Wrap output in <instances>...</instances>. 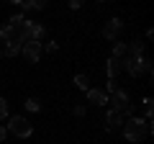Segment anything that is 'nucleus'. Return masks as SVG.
<instances>
[{
  "instance_id": "obj_18",
  "label": "nucleus",
  "mask_w": 154,
  "mask_h": 144,
  "mask_svg": "<svg viewBox=\"0 0 154 144\" xmlns=\"http://www.w3.org/2000/svg\"><path fill=\"white\" fill-rule=\"evenodd\" d=\"M23 105H26V111H31V113L41 111V100H38V98H26V103H23Z\"/></svg>"
},
{
  "instance_id": "obj_24",
  "label": "nucleus",
  "mask_w": 154,
  "mask_h": 144,
  "mask_svg": "<svg viewBox=\"0 0 154 144\" xmlns=\"http://www.w3.org/2000/svg\"><path fill=\"white\" fill-rule=\"evenodd\" d=\"M144 75H152V62L144 59Z\"/></svg>"
},
{
  "instance_id": "obj_22",
  "label": "nucleus",
  "mask_w": 154,
  "mask_h": 144,
  "mask_svg": "<svg viewBox=\"0 0 154 144\" xmlns=\"http://www.w3.org/2000/svg\"><path fill=\"white\" fill-rule=\"evenodd\" d=\"M75 116H77V118L85 116V105H75Z\"/></svg>"
},
{
  "instance_id": "obj_25",
  "label": "nucleus",
  "mask_w": 154,
  "mask_h": 144,
  "mask_svg": "<svg viewBox=\"0 0 154 144\" xmlns=\"http://www.w3.org/2000/svg\"><path fill=\"white\" fill-rule=\"evenodd\" d=\"M5 136H8V131H5V126H0V142H5Z\"/></svg>"
},
{
  "instance_id": "obj_16",
  "label": "nucleus",
  "mask_w": 154,
  "mask_h": 144,
  "mask_svg": "<svg viewBox=\"0 0 154 144\" xmlns=\"http://www.w3.org/2000/svg\"><path fill=\"white\" fill-rule=\"evenodd\" d=\"M110 57H113V59H123V57H126V44H123V41H116Z\"/></svg>"
},
{
  "instance_id": "obj_19",
  "label": "nucleus",
  "mask_w": 154,
  "mask_h": 144,
  "mask_svg": "<svg viewBox=\"0 0 154 144\" xmlns=\"http://www.w3.org/2000/svg\"><path fill=\"white\" fill-rule=\"evenodd\" d=\"M11 118V113H8V100L0 95V121H8Z\"/></svg>"
},
{
  "instance_id": "obj_26",
  "label": "nucleus",
  "mask_w": 154,
  "mask_h": 144,
  "mask_svg": "<svg viewBox=\"0 0 154 144\" xmlns=\"http://www.w3.org/2000/svg\"><path fill=\"white\" fill-rule=\"evenodd\" d=\"M0 57H3V44H0Z\"/></svg>"
},
{
  "instance_id": "obj_21",
  "label": "nucleus",
  "mask_w": 154,
  "mask_h": 144,
  "mask_svg": "<svg viewBox=\"0 0 154 144\" xmlns=\"http://www.w3.org/2000/svg\"><path fill=\"white\" fill-rule=\"evenodd\" d=\"M41 49L49 52V54H54V52L59 49V44H57V41H46V44H41Z\"/></svg>"
},
{
  "instance_id": "obj_10",
  "label": "nucleus",
  "mask_w": 154,
  "mask_h": 144,
  "mask_svg": "<svg viewBox=\"0 0 154 144\" xmlns=\"http://www.w3.org/2000/svg\"><path fill=\"white\" fill-rule=\"evenodd\" d=\"M105 72H108V80H116V77L123 72L121 59H113V57H108V62H105Z\"/></svg>"
},
{
  "instance_id": "obj_11",
  "label": "nucleus",
  "mask_w": 154,
  "mask_h": 144,
  "mask_svg": "<svg viewBox=\"0 0 154 144\" xmlns=\"http://www.w3.org/2000/svg\"><path fill=\"white\" fill-rule=\"evenodd\" d=\"M13 5H18L21 11H41L46 8L44 0H13Z\"/></svg>"
},
{
  "instance_id": "obj_2",
  "label": "nucleus",
  "mask_w": 154,
  "mask_h": 144,
  "mask_svg": "<svg viewBox=\"0 0 154 144\" xmlns=\"http://www.w3.org/2000/svg\"><path fill=\"white\" fill-rule=\"evenodd\" d=\"M108 103H110V111H116V113H121L123 118L126 116H134V103H131V98H128V93L126 90H118V93H113L108 98Z\"/></svg>"
},
{
  "instance_id": "obj_8",
  "label": "nucleus",
  "mask_w": 154,
  "mask_h": 144,
  "mask_svg": "<svg viewBox=\"0 0 154 144\" xmlns=\"http://www.w3.org/2000/svg\"><path fill=\"white\" fill-rule=\"evenodd\" d=\"M0 44H23L21 36H18V31L11 26V23H5V26H0Z\"/></svg>"
},
{
  "instance_id": "obj_5",
  "label": "nucleus",
  "mask_w": 154,
  "mask_h": 144,
  "mask_svg": "<svg viewBox=\"0 0 154 144\" xmlns=\"http://www.w3.org/2000/svg\"><path fill=\"white\" fill-rule=\"evenodd\" d=\"M85 95H88V103L95 105V108H103V105H108V98H110V95L105 93L103 88H90Z\"/></svg>"
},
{
  "instance_id": "obj_20",
  "label": "nucleus",
  "mask_w": 154,
  "mask_h": 144,
  "mask_svg": "<svg viewBox=\"0 0 154 144\" xmlns=\"http://www.w3.org/2000/svg\"><path fill=\"white\" fill-rule=\"evenodd\" d=\"M105 93H108V95H113V93H118V90H121V88H118V80H108V85H105Z\"/></svg>"
},
{
  "instance_id": "obj_15",
  "label": "nucleus",
  "mask_w": 154,
  "mask_h": 144,
  "mask_svg": "<svg viewBox=\"0 0 154 144\" xmlns=\"http://www.w3.org/2000/svg\"><path fill=\"white\" fill-rule=\"evenodd\" d=\"M21 46L23 44H5L3 46V57H18L21 54Z\"/></svg>"
},
{
  "instance_id": "obj_3",
  "label": "nucleus",
  "mask_w": 154,
  "mask_h": 144,
  "mask_svg": "<svg viewBox=\"0 0 154 144\" xmlns=\"http://www.w3.org/2000/svg\"><path fill=\"white\" fill-rule=\"evenodd\" d=\"M5 131L13 134V136H18V139H28L33 134V126H31V121H28L26 116H11Z\"/></svg>"
},
{
  "instance_id": "obj_6",
  "label": "nucleus",
  "mask_w": 154,
  "mask_h": 144,
  "mask_svg": "<svg viewBox=\"0 0 154 144\" xmlns=\"http://www.w3.org/2000/svg\"><path fill=\"white\" fill-rule=\"evenodd\" d=\"M21 54L26 57L28 62H38V59H41V54H44V49H41L38 41H26V44L21 46Z\"/></svg>"
},
{
  "instance_id": "obj_1",
  "label": "nucleus",
  "mask_w": 154,
  "mask_h": 144,
  "mask_svg": "<svg viewBox=\"0 0 154 144\" xmlns=\"http://www.w3.org/2000/svg\"><path fill=\"white\" fill-rule=\"evenodd\" d=\"M121 131H123V136H126L128 142L139 144L149 131H152V121H146V118H141V116H131L128 121H123Z\"/></svg>"
},
{
  "instance_id": "obj_9",
  "label": "nucleus",
  "mask_w": 154,
  "mask_h": 144,
  "mask_svg": "<svg viewBox=\"0 0 154 144\" xmlns=\"http://www.w3.org/2000/svg\"><path fill=\"white\" fill-rule=\"evenodd\" d=\"M123 121H126V118H123L121 113H116V111H105V129H108V131L121 129V126H123Z\"/></svg>"
},
{
  "instance_id": "obj_4",
  "label": "nucleus",
  "mask_w": 154,
  "mask_h": 144,
  "mask_svg": "<svg viewBox=\"0 0 154 144\" xmlns=\"http://www.w3.org/2000/svg\"><path fill=\"white\" fill-rule=\"evenodd\" d=\"M123 64V72H128L131 77H139V75H144V57H123L121 59Z\"/></svg>"
},
{
  "instance_id": "obj_13",
  "label": "nucleus",
  "mask_w": 154,
  "mask_h": 144,
  "mask_svg": "<svg viewBox=\"0 0 154 144\" xmlns=\"http://www.w3.org/2000/svg\"><path fill=\"white\" fill-rule=\"evenodd\" d=\"M126 54L128 57H144V41L136 39V41H131V44H126Z\"/></svg>"
},
{
  "instance_id": "obj_12",
  "label": "nucleus",
  "mask_w": 154,
  "mask_h": 144,
  "mask_svg": "<svg viewBox=\"0 0 154 144\" xmlns=\"http://www.w3.org/2000/svg\"><path fill=\"white\" fill-rule=\"evenodd\" d=\"M46 36V28L41 26V23H33L31 26V31H28V41H38L41 44V39Z\"/></svg>"
},
{
  "instance_id": "obj_17",
  "label": "nucleus",
  "mask_w": 154,
  "mask_h": 144,
  "mask_svg": "<svg viewBox=\"0 0 154 144\" xmlns=\"http://www.w3.org/2000/svg\"><path fill=\"white\" fill-rule=\"evenodd\" d=\"M152 103H154V100L149 98V95H146V98L141 100V108H144V118H146V121H152V111H154V105H152Z\"/></svg>"
},
{
  "instance_id": "obj_7",
  "label": "nucleus",
  "mask_w": 154,
  "mask_h": 144,
  "mask_svg": "<svg viewBox=\"0 0 154 144\" xmlns=\"http://www.w3.org/2000/svg\"><path fill=\"white\" fill-rule=\"evenodd\" d=\"M121 28H123V21H121V18H110V21L103 26V39L116 41V39H118V33H121Z\"/></svg>"
},
{
  "instance_id": "obj_14",
  "label": "nucleus",
  "mask_w": 154,
  "mask_h": 144,
  "mask_svg": "<svg viewBox=\"0 0 154 144\" xmlns=\"http://www.w3.org/2000/svg\"><path fill=\"white\" fill-rule=\"evenodd\" d=\"M75 88H77V90H85V93L90 90V77L85 75V72H80V75H75Z\"/></svg>"
},
{
  "instance_id": "obj_23",
  "label": "nucleus",
  "mask_w": 154,
  "mask_h": 144,
  "mask_svg": "<svg viewBox=\"0 0 154 144\" xmlns=\"http://www.w3.org/2000/svg\"><path fill=\"white\" fill-rule=\"evenodd\" d=\"M69 8H72V11H80V8H82V0H72Z\"/></svg>"
}]
</instances>
